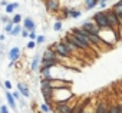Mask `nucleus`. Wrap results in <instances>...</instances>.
<instances>
[{
    "label": "nucleus",
    "mask_w": 122,
    "mask_h": 113,
    "mask_svg": "<svg viewBox=\"0 0 122 113\" xmlns=\"http://www.w3.org/2000/svg\"><path fill=\"white\" fill-rule=\"evenodd\" d=\"M75 94L71 92V89H53V103H65L69 102Z\"/></svg>",
    "instance_id": "f257e3e1"
},
{
    "label": "nucleus",
    "mask_w": 122,
    "mask_h": 113,
    "mask_svg": "<svg viewBox=\"0 0 122 113\" xmlns=\"http://www.w3.org/2000/svg\"><path fill=\"white\" fill-rule=\"evenodd\" d=\"M50 47L56 52V54H57V60H59V59H71V57H73L72 53L66 49V46H65L62 42H55V43H52Z\"/></svg>",
    "instance_id": "f03ea898"
},
{
    "label": "nucleus",
    "mask_w": 122,
    "mask_h": 113,
    "mask_svg": "<svg viewBox=\"0 0 122 113\" xmlns=\"http://www.w3.org/2000/svg\"><path fill=\"white\" fill-rule=\"evenodd\" d=\"M92 20L95 22V24H96L101 30L109 29V23H108V17H106V12H105V10L96 12V13L92 16Z\"/></svg>",
    "instance_id": "7ed1b4c3"
},
{
    "label": "nucleus",
    "mask_w": 122,
    "mask_h": 113,
    "mask_svg": "<svg viewBox=\"0 0 122 113\" xmlns=\"http://www.w3.org/2000/svg\"><path fill=\"white\" fill-rule=\"evenodd\" d=\"M63 37H65L69 43H72V44H73L79 52H88V50H89V49H88V47H86V46H85V44H83V43H82V42H81L75 34H73V33H71V32H69V33H65V36H63Z\"/></svg>",
    "instance_id": "20e7f679"
},
{
    "label": "nucleus",
    "mask_w": 122,
    "mask_h": 113,
    "mask_svg": "<svg viewBox=\"0 0 122 113\" xmlns=\"http://www.w3.org/2000/svg\"><path fill=\"white\" fill-rule=\"evenodd\" d=\"M79 27L83 29L85 32L92 33V34H96V36H99V33H101V29L95 24V22H93L92 19H86V20H83V23H82Z\"/></svg>",
    "instance_id": "39448f33"
},
{
    "label": "nucleus",
    "mask_w": 122,
    "mask_h": 113,
    "mask_svg": "<svg viewBox=\"0 0 122 113\" xmlns=\"http://www.w3.org/2000/svg\"><path fill=\"white\" fill-rule=\"evenodd\" d=\"M106 12V17H108V23H109V29H112V30H116L118 32V29H119V26H121V22H119V17L111 10V9H108V10H105Z\"/></svg>",
    "instance_id": "423d86ee"
},
{
    "label": "nucleus",
    "mask_w": 122,
    "mask_h": 113,
    "mask_svg": "<svg viewBox=\"0 0 122 113\" xmlns=\"http://www.w3.org/2000/svg\"><path fill=\"white\" fill-rule=\"evenodd\" d=\"M50 87L52 89H71L72 87V82L66 80V79H60V77H55L50 82Z\"/></svg>",
    "instance_id": "0eeeda50"
},
{
    "label": "nucleus",
    "mask_w": 122,
    "mask_h": 113,
    "mask_svg": "<svg viewBox=\"0 0 122 113\" xmlns=\"http://www.w3.org/2000/svg\"><path fill=\"white\" fill-rule=\"evenodd\" d=\"M76 96H73L69 102H65V103H56L55 104V113H72V100L75 99Z\"/></svg>",
    "instance_id": "6e6552de"
},
{
    "label": "nucleus",
    "mask_w": 122,
    "mask_h": 113,
    "mask_svg": "<svg viewBox=\"0 0 122 113\" xmlns=\"http://www.w3.org/2000/svg\"><path fill=\"white\" fill-rule=\"evenodd\" d=\"M45 7L49 13H57L60 10V2L59 0H45Z\"/></svg>",
    "instance_id": "1a4fd4ad"
},
{
    "label": "nucleus",
    "mask_w": 122,
    "mask_h": 113,
    "mask_svg": "<svg viewBox=\"0 0 122 113\" xmlns=\"http://www.w3.org/2000/svg\"><path fill=\"white\" fill-rule=\"evenodd\" d=\"M20 56H22V50H20L19 46H15V47H12V49L7 52V57H9V60L13 62V63L20 59Z\"/></svg>",
    "instance_id": "9d476101"
},
{
    "label": "nucleus",
    "mask_w": 122,
    "mask_h": 113,
    "mask_svg": "<svg viewBox=\"0 0 122 113\" xmlns=\"http://www.w3.org/2000/svg\"><path fill=\"white\" fill-rule=\"evenodd\" d=\"M42 60H57V54H56V52L50 46L43 50V53H42Z\"/></svg>",
    "instance_id": "9b49d317"
},
{
    "label": "nucleus",
    "mask_w": 122,
    "mask_h": 113,
    "mask_svg": "<svg viewBox=\"0 0 122 113\" xmlns=\"http://www.w3.org/2000/svg\"><path fill=\"white\" fill-rule=\"evenodd\" d=\"M88 104H89V99H88V97L83 99V100H81V102H76V103L72 106V113H82Z\"/></svg>",
    "instance_id": "f8f14e48"
},
{
    "label": "nucleus",
    "mask_w": 122,
    "mask_h": 113,
    "mask_svg": "<svg viewBox=\"0 0 122 113\" xmlns=\"http://www.w3.org/2000/svg\"><path fill=\"white\" fill-rule=\"evenodd\" d=\"M109 109V102L108 100H99L93 109V113H108Z\"/></svg>",
    "instance_id": "ddd939ff"
},
{
    "label": "nucleus",
    "mask_w": 122,
    "mask_h": 113,
    "mask_svg": "<svg viewBox=\"0 0 122 113\" xmlns=\"http://www.w3.org/2000/svg\"><path fill=\"white\" fill-rule=\"evenodd\" d=\"M22 26H23V29L29 30V32H35V30H36V23H35V20H33L32 17H29V16L23 19Z\"/></svg>",
    "instance_id": "4468645a"
},
{
    "label": "nucleus",
    "mask_w": 122,
    "mask_h": 113,
    "mask_svg": "<svg viewBox=\"0 0 122 113\" xmlns=\"http://www.w3.org/2000/svg\"><path fill=\"white\" fill-rule=\"evenodd\" d=\"M17 90L20 92V94H22L23 97H26V99L30 97V89H29V86H27L26 83H23V82H17Z\"/></svg>",
    "instance_id": "2eb2a0df"
},
{
    "label": "nucleus",
    "mask_w": 122,
    "mask_h": 113,
    "mask_svg": "<svg viewBox=\"0 0 122 113\" xmlns=\"http://www.w3.org/2000/svg\"><path fill=\"white\" fill-rule=\"evenodd\" d=\"M5 96H6V100H7V104H9V107L12 109V110H17V103H16V100H15V97H13V94H12V92L10 90H6L5 92Z\"/></svg>",
    "instance_id": "dca6fc26"
},
{
    "label": "nucleus",
    "mask_w": 122,
    "mask_h": 113,
    "mask_svg": "<svg viewBox=\"0 0 122 113\" xmlns=\"http://www.w3.org/2000/svg\"><path fill=\"white\" fill-rule=\"evenodd\" d=\"M42 56H40V53H36L35 56H33V59H32V63H30V70L32 72H36L37 69H39V66H40V59Z\"/></svg>",
    "instance_id": "f3484780"
},
{
    "label": "nucleus",
    "mask_w": 122,
    "mask_h": 113,
    "mask_svg": "<svg viewBox=\"0 0 122 113\" xmlns=\"http://www.w3.org/2000/svg\"><path fill=\"white\" fill-rule=\"evenodd\" d=\"M83 6H85V10H92L98 6V2H95V0H83Z\"/></svg>",
    "instance_id": "a211bd4d"
},
{
    "label": "nucleus",
    "mask_w": 122,
    "mask_h": 113,
    "mask_svg": "<svg viewBox=\"0 0 122 113\" xmlns=\"http://www.w3.org/2000/svg\"><path fill=\"white\" fill-rule=\"evenodd\" d=\"M16 9H19V3H9V5L5 7V13H6V14H12Z\"/></svg>",
    "instance_id": "6ab92c4d"
},
{
    "label": "nucleus",
    "mask_w": 122,
    "mask_h": 113,
    "mask_svg": "<svg viewBox=\"0 0 122 113\" xmlns=\"http://www.w3.org/2000/svg\"><path fill=\"white\" fill-rule=\"evenodd\" d=\"M111 10L119 17V20H122V6H119V5H116V3H113L112 5V7H111Z\"/></svg>",
    "instance_id": "aec40b11"
},
{
    "label": "nucleus",
    "mask_w": 122,
    "mask_h": 113,
    "mask_svg": "<svg viewBox=\"0 0 122 113\" xmlns=\"http://www.w3.org/2000/svg\"><path fill=\"white\" fill-rule=\"evenodd\" d=\"M81 16H82V10H79V9H71V13H69L71 19H79Z\"/></svg>",
    "instance_id": "412c9836"
},
{
    "label": "nucleus",
    "mask_w": 122,
    "mask_h": 113,
    "mask_svg": "<svg viewBox=\"0 0 122 113\" xmlns=\"http://www.w3.org/2000/svg\"><path fill=\"white\" fill-rule=\"evenodd\" d=\"M22 24H16L15 27H13V30H12V33H10V36H13V37H17V36H20V33H22Z\"/></svg>",
    "instance_id": "4be33fe9"
},
{
    "label": "nucleus",
    "mask_w": 122,
    "mask_h": 113,
    "mask_svg": "<svg viewBox=\"0 0 122 113\" xmlns=\"http://www.w3.org/2000/svg\"><path fill=\"white\" fill-rule=\"evenodd\" d=\"M12 22H13L15 26H16V24H22V23H23V17H22V14H20V13H16V14L12 17Z\"/></svg>",
    "instance_id": "5701e85b"
},
{
    "label": "nucleus",
    "mask_w": 122,
    "mask_h": 113,
    "mask_svg": "<svg viewBox=\"0 0 122 113\" xmlns=\"http://www.w3.org/2000/svg\"><path fill=\"white\" fill-rule=\"evenodd\" d=\"M63 29V23H62V20H56L55 23H53V30L55 32H60Z\"/></svg>",
    "instance_id": "b1692460"
},
{
    "label": "nucleus",
    "mask_w": 122,
    "mask_h": 113,
    "mask_svg": "<svg viewBox=\"0 0 122 113\" xmlns=\"http://www.w3.org/2000/svg\"><path fill=\"white\" fill-rule=\"evenodd\" d=\"M108 113H119V109H118V104H116V102H115V103H109Z\"/></svg>",
    "instance_id": "393cba45"
},
{
    "label": "nucleus",
    "mask_w": 122,
    "mask_h": 113,
    "mask_svg": "<svg viewBox=\"0 0 122 113\" xmlns=\"http://www.w3.org/2000/svg\"><path fill=\"white\" fill-rule=\"evenodd\" d=\"M69 13H71V7H62L60 9V14L63 19H69Z\"/></svg>",
    "instance_id": "a878e982"
},
{
    "label": "nucleus",
    "mask_w": 122,
    "mask_h": 113,
    "mask_svg": "<svg viewBox=\"0 0 122 113\" xmlns=\"http://www.w3.org/2000/svg\"><path fill=\"white\" fill-rule=\"evenodd\" d=\"M13 27H15L13 22H9V23H6V24H5V33L10 34V33H12V30H13Z\"/></svg>",
    "instance_id": "bb28decb"
},
{
    "label": "nucleus",
    "mask_w": 122,
    "mask_h": 113,
    "mask_svg": "<svg viewBox=\"0 0 122 113\" xmlns=\"http://www.w3.org/2000/svg\"><path fill=\"white\" fill-rule=\"evenodd\" d=\"M39 109H40V112H43V113H50V112H52V109H50L46 103H40Z\"/></svg>",
    "instance_id": "cd10ccee"
},
{
    "label": "nucleus",
    "mask_w": 122,
    "mask_h": 113,
    "mask_svg": "<svg viewBox=\"0 0 122 113\" xmlns=\"http://www.w3.org/2000/svg\"><path fill=\"white\" fill-rule=\"evenodd\" d=\"M45 40H46V36H45V34H37V37H36V44H42V43H45Z\"/></svg>",
    "instance_id": "c85d7f7f"
},
{
    "label": "nucleus",
    "mask_w": 122,
    "mask_h": 113,
    "mask_svg": "<svg viewBox=\"0 0 122 113\" xmlns=\"http://www.w3.org/2000/svg\"><path fill=\"white\" fill-rule=\"evenodd\" d=\"M37 44H36V42L35 40H29L27 42V44H26V49H29V50H32V49H35Z\"/></svg>",
    "instance_id": "c756f323"
},
{
    "label": "nucleus",
    "mask_w": 122,
    "mask_h": 113,
    "mask_svg": "<svg viewBox=\"0 0 122 113\" xmlns=\"http://www.w3.org/2000/svg\"><path fill=\"white\" fill-rule=\"evenodd\" d=\"M12 94H13V97H15V100H16V102H19V100H20V99L23 97V96L20 94V92H19V90H15V92H13Z\"/></svg>",
    "instance_id": "7c9ffc66"
},
{
    "label": "nucleus",
    "mask_w": 122,
    "mask_h": 113,
    "mask_svg": "<svg viewBox=\"0 0 122 113\" xmlns=\"http://www.w3.org/2000/svg\"><path fill=\"white\" fill-rule=\"evenodd\" d=\"M0 113H10L9 106L7 104H2V106H0Z\"/></svg>",
    "instance_id": "2f4dec72"
},
{
    "label": "nucleus",
    "mask_w": 122,
    "mask_h": 113,
    "mask_svg": "<svg viewBox=\"0 0 122 113\" xmlns=\"http://www.w3.org/2000/svg\"><path fill=\"white\" fill-rule=\"evenodd\" d=\"M36 37H37L36 30H35V32H29V37H27L29 40H35V42H36Z\"/></svg>",
    "instance_id": "473e14b6"
},
{
    "label": "nucleus",
    "mask_w": 122,
    "mask_h": 113,
    "mask_svg": "<svg viewBox=\"0 0 122 113\" xmlns=\"http://www.w3.org/2000/svg\"><path fill=\"white\" fill-rule=\"evenodd\" d=\"M5 87H6V90H12L13 89V85H12V82L10 80H5Z\"/></svg>",
    "instance_id": "72a5a7b5"
},
{
    "label": "nucleus",
    "mask_w": 122,
    "mask_h": 113,
    "mask_svg": "<svg viewBox=\"0 0 122 113\" xmlns=\"http://www.w3.org/2000/svg\"><path fill=\"white\" fill-rule=\"evenodd\" d=\"M0 20H2V23H9V22H12V19H9V16L7 14H5V16H0Z\"/></svg>",
    "instance_id": "f704fd0d"
},
{
    "label": "nucleus",
    "mask_w": 122,
    "mask_h": 113,
    "mask_svg": "<svg viewBox=\"0 0 122 113\" xmlns=\"http://www.w3.org/2000/svg\"><path fill=\"white\" fill-rule=\"evenodd\" d=\"M23 27V26H22ZM20 36L23 37V39H27L29 37V30H26V29H22V33H20Z\"/></svg>",
    "instance_id": "c9c22d12"
},
{
    "label": "nucleus",
    "mask_w": 122,
    "mask_h": 113,
    "mask_svg": "<svg viewBox=\"0 0 122 113\" xmlns=\"http://www.w3.org/2000/svg\"><path fill=\"white\" fill-rule=\"evenodd\" d=\"M106 3H108V2H105V0H101V2L98 3V7H99V9H105V7H106Z\"/></svg>",
    "instance_id": "e433bc0d"
},
{
    "label": "nucleus",
    "mask_w": 122,
    "mask_h": 113,
    "mask_svg": "<svg viewBox=\"0 0 122 113\" xmlns=\"http://www.w3.org/2000/svg\"><path fill=\"white\" fill-rule=\"evenodd\" d=\"M116 104H118V109H119V113H122V100H119V102H116Z\"/></svg>",
    "instance_id": "4c0bfd02"
},
{
    "label": "nucleus",
    "mask_w": 122,
    "mask_h": 113,
    "mask_svg": "<svg viewBox=\"0 0 122 113\" xmlns=\"http://www.w3.org/2000/svg\"><path fill=\"white\" fill-rule=\"evenodd\" d=\"M93 109H95V107H93ZM93 109H88V106H86V107H85V110H83L82 113H93Z\"/></svg>",
    "instance_id": "58836bf2"
},
{
    "label": "nucleus",
    "mask_w": 122,
    "mask_h": 113,
    "mask_svg": "<svg viewBox=\"0 0 122 113\" xmlns=\"http://www.w3.org/2000/svg\"><path fill=\"white\" fill-rule=\"evenodd\" d=\"M7 5H9V3H7V0H0V6H5V7H6Z\"/></svg>",
    "instance_id": "ea45409f"
},
{
    "label": "nucleus",
    "mask_w": 122,
    "mask_h": 113,
    "mask_svg": "<svg viewBox=\"0 0 122 113\" xmlns=\"http://www.w3.org/2000/svg\"><path fill=\"white\" fill-rule=\"evenodd\" d=\"M5 40H6V34H5V33H2V34H0V42L3 43Z\"/></svg>",
    "instance_id": "a19ab883"
},
{
    "label": "nucleus",
    "mask_w": 122,
    "mask_h": 113,
    "mask_svg": "<svg viewBox=\"0 0 122 113\" xmlns=\"http://www.w3.org/2000/svg\"><path fill=\"white\" fill-rule=\"evenodd\" d=\"M116 5H119V6H122V0H118V2H116Z\"/></svg>",
    "instance_id": "79ce46f5"
},
{
    "label": "nucleus",
    "mask_w": 122,
    "mask_h": 113,
    "mask_svg": "<svg viewBox=\"0 0 122 113\" xmlns=\"http://www.w3.org/2000/svg\"><path fill=\"white\" fill-rule=\"evenodd\" d=\"M95 2H98V3H99V2H101V0H95Z\"/></svg>",
    "instance_id": "37998d69"
},
{
    "label": "nucleus",
    "mask_w": 122,
    "mask_h": 113,
    "mask_svg": "<svg viewBox=\"0 0 122 113\" xmlns=\"http://www.w3.org/2000/svg\"><path fill=\"white\" fill-rule=\"evenodd\" d=\"M105 2H111V0H105Z\"/></svg>",
    "instance_id": "c03bdc74"
}]
</instances>
